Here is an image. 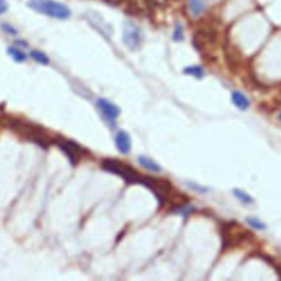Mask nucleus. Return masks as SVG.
<instances>
[{"mask_svg": "<svg viewBox=\"0 0 281 281\" xmlns=\"http://www.w3.org/2000/svg\"><path fill=\"white\" fill-rule=\"evenodd\" d=\"M28 6L35 11L47 14L56 19H67L70 17V10L64 3L55 0H30Z\"/></svg>", "mask_w": 281, "mask_h": 281, "instance_id": "nucleus-1", "label": "nucleus"}, {"mask_svg": "<svg viewBox=\"0 0 281 281\" xmlns=\"http://www.w3.org/2000/svg\"><path fill=\"white\" fill-rule=\"evenodd\" d=\"M102 167L107 172L119 175L129 184H140V180H142V177L134 169L118 160L105 159L102 163Z\"/></svg>", "mask_w": 281, "mask_h": 281, "instance_id": "nucleus-2", "label": "nucleus"}, {"mask_svg": "<svg viewBox=\"0 0 281 281\" xmlns=\"http://www.w3.org/2000/svg\"><path fill=\"white\" fill-rule=\"evenodd\" d=\"M18 123V122H17ZM17 125V130L22 133L24 137H26L28 140H32V142L37 143L39 145H41L42 147H48L49 145V140L48 137L41 128L37 127V125H32V124H28V123H18Z\"/></svg>", "mask_w": 281, "mask_h": 281, "instance_id": "nucleus-3", "label": "nucleus"}, {"mask_svg": "<svg viewBox=\"0 0 281 281\" xmlns=\"http://www.w3.org/2000/svg\"><path fill=\"white\" fill-rule=\"evenodd\" d=\"M142 33L140 29L131 21L124 23L123 29V42L130 49H137L140 44Z\"/></svg>", "mask_w": 281, "mask_h": 281, "instance_id": "nucleus-4", "label": "nucleus"}, {"mask_svg": "<svg viewBox=\"0 0 281 281\" xmlns=\"http://www.w3.org/2000/svg\"><path fill=\"white\" fill-rule=\"evenodd\" d=\"M57 143L59 147L64 150V153L67 155L72 164L76 165L79 162L80 157H82V155L84 154L83 148L80 147L77 143H75L74 140H57Z\"/></svg>", "mask_w": 281, "mask_h": 281, "instance_id": "nucleus-5", "label": "nucleus"}, {"mask_svg": "<svg viewBox=\"0 0 281 281\" xmlns=\"http://www.w3.org/2000/svg\"><path fill=\"white\" fill-rule=\"evenodd\" d=\"M97 107L103 115V118L111 123L115 121V119H117L120 114V109L117 105L105 99H99L97 101Z\"/></svg>", "mask_w": 281, "mask_h": 281, "instance_id": "nucleus-6", "label": "nucleus"}, {"mask_svg": "<svg viewBox=\"0 0 281 281\" xmlns=\"http://www.w3.org/2000/svg\"><path fill=\"white\" fill-rule=\"evenodd\" d=\"M115 145L119 149L120 153L128 154L131 148V139L129 134L124 131H119L115 135Z\"/></svg>", "mask_w": 281, "mask_h": 281, "instance_id": "nucleus-7", "label": "nucleus"}, {"mask_svg": "<svg viewBox=\"0 0 281 281\" xmlns=\"http://www.w3.org/2000/svg\"><path fill=\"white\" fill-rule=\"evenodd\" d=\"M232 101L240 110H246L249 107V101L247 97L239 92H234L232 94Z\"/></svg>", "mask_w": 281, "mask_h": 281, "instance_id": "nucleus-8", "label": "nucleus"}, {"mask_svg": "<svg viewBox=\"0 0 281 281\" xmlns=\"http://www.w3.org/2000/svg\"><path fill=\"white\" fill-rule=\"evenodd\" d=\"M139 163L140 164V166H143L145 169L149 170V172L159 173L160 170H162V167H160L157 163H155L154 160H152L148 157L140 156L139 157Z\"/></svg>", "mask_w": 281, "mask_h": 281, "instance_id": "nucleus-9", "label": "nucleus"}, {"mask_svg": "<svg viewBox=\"0 0 281 281\" xmlns=\"http://www.w3.org/2000/svg\"><path fill=\"white\" fill-rule=\"evenodd\" d=\"M211 39H212V37H211V34L209 32H205V31L197 32L194 35L195 47H199V48L201 47H204L205 44L211 41Z\"/></svg>", "mask_w": 281, "mask_h": 281, "instance_id": "nucleus-10", "label": "nucleus"}, {"mask_svg": "<svg viewBox=\"0 0 281 281\" xmlns=\"http://www.w3.org/2000/svg\"><path fill=\"white\" fill-rule=\"evenodd\" d=\"M189 7L194 17H198L204 10L203 0H189Z\"/></svg>", "mask_w": 281, "mask_h": 281, "instance_id": "nucleus-11", "label": "nucleus"}, {"mask_svg": "<svg viewBox=\"0 0 281 281\" xmlns=\"http://www.w3.org/2000/svg\"><path fill=\"white\" fill-rule=\"evenodd\" d=\"M8 53L11 55V57L14 59V61L18 62V63H21L24 62L27 58V55L24 54L21 49L19 47H9L8 48Z\"/></svg>", "mask_w": 281, "mask_h": 281, "instance_id": "nucleus-12", "label": "nucleus"}, {"mask_svg": "<svg viewBox=\"0 0 281 281\" xmlns=\"http://www.w3.org/2000/svg\"><path fill=\"white\" fill-rule=\"evenodd\" d=\"M234 194H235V197H236L239 201H242L243 203H246V204H249V203H253V198L250 197L249 194H247L246 192L242 191L240 189H234Z\"/></svg>", "mask_w": 281, "mask_h": 281, "instance_id": "nucleus-13", "label": "nucleus"}, {"mask_svg": "<svg viewBox=\"0 0 281 281\" xmlns=\"http://www.w3.org/2000/svg\"><path fill=\"white\" fill-rule=\"evenodd\" d=\"M31 57L34 59L35 62H38V63L42 64V65H47L49 63L48 57L43 52L32 51L31 52Z\"/></svg>", "mask_w": 281, "mask_h": 281, "instance_id": "nucleus-14", "label": "nucleus"}, {"mask_svg": "<svg viewBox=\"0 0 281 281\" xmlns=\"http://www.w3.org/2000/svg\"><path fill=\"white\" fill-rule=\"evenodd\" d=\"M185 73L188 75H191V76L195 78H202L203 77V69L200 66H190L185 68Z\"/></svg>", "mask_w": 281, "mask_h": 281, "instance_id": "nucleus-15", "label": "nucleus"}, {"mask_svg": "<svg viewBox=\"0 0 281 281\" xmlns=\"http://www.w3.org/2000/svg\"><path fill=\"white\" fill-rule=\"evenodd\" d=\"M247 223L255 230H265L266 229V225L262 222V221H259L258 219L248 218L247 219Z\"/></svg>", "mask_w": 281, "mask_h": 281, "instance_id": "nucleus-16", "label": "nucleus"}, {"mask_svg": "<svg viewBox=\"0 0 281 281\" xmlns=\"http://www.w3.org/2000/svg\"><path fill=\"white\" fill-rule=\"evenodd\" d=\"M174 40L175 41H183L184 40V30H183V27H182V24H177L175 28V31H174Z\"/></svg>", "mask_w": 281, "mask_h": 281, "instance_id": "nucleus-17", "label": "nucleus"}, {"mask_svg": "<svg viewBox=\"0 0 281 281\" xmlns=\"http://www.w3.org/2000/svg\"><path fill=\"white\" fill-rule=\"evenodd\" d=\"M149 2L153 4L154 7H158V8H163L166 6L167 0H149Z\"/></svg>", "mask_w": 281, "mask_h": 281, "instance_id": "nucleus-18", "label": "nucleus"}, {"mask_svg": "<svg viewBox=\"0 0 281 281\" xmlns=\"http://www.w3.org/2000/svg\"><path fill=\"white\" fill-rule=\"evenodd\" d=\"M2 29H3L4 31H6L7 33H10V34H17V30L13 29L11 26H9V24H3Z\"/></svg>", "mask_w": 281, "mask_h": 281, "instance_id": "nucleus-19", "label": "nucleus"}, {"mask_svg": "<svg viewBox=\"0 0 281 281\" xmlns=\"http://www.w3.org/2000/svg\"><path fill=\"white\" fill-rule=\"evenodd\" d=\"M8 10V4L6 0H0V14L4 13Z\"/></svg>", "mask_w": 281, "mask_h": 281, "instance_id": "nucleus-20", "label": "nucleus"}, {"mask_svg": "<svg viewBox=\"0 0 281 281\" xmlns=\"http://www.w3.org/2000/svg\"><path fill=\"white\" fill-rule=\"evenodd\" d=\"M105 1H108L110 3H119V2L123 1V0H105Z\"/></svg>", "mask_w": 281, "mask_h": 281, "instance_id": "nucleus-21", "label": "nucleus"}, {"mask_svg": "<svg viewBox=\"0 0 281 281\" xmlns=\"http://www.w3.org/2000/svg\"><path fill=\"white\" fill-rule=\"evenodd\" d=\"M278 119H279V121H281V111L278 113Z\"/></svg>", "mask_w": 281, "mask_h": 281, "instance_id": "nucleus-22", "label": "nucleus"}]
</instances>
